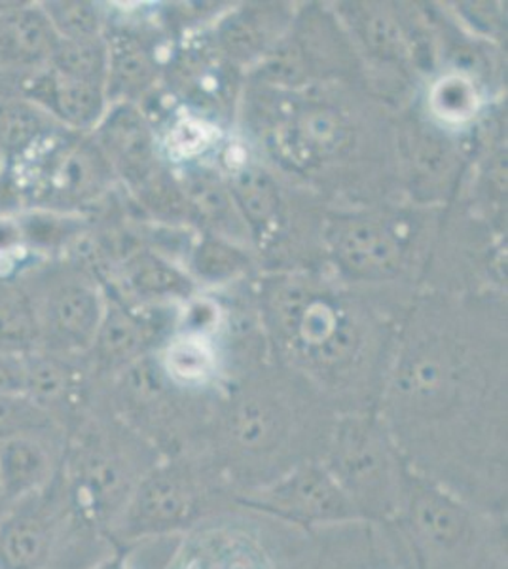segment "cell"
Here are the masks:
<instances>
[{"label":"cell","instance_id":"4fadbf2b","mask_svg":"<svg viewBox=\"0 0 508 569\" xmlns=\"http://www.w3.org/2000/svg\"><path fill=\"white\" fill-rule=\"evenodd\" d=\"M39 350V319L31 292L20 273L0 278V353L27 357Z\"/></svg>","mask_w":508,"mask_h":569},{"label":"cell","instance_id":"f546056e","mask_svg":"<svg viewBox=\"0 0 508 569\" xmlns=\"http://www.w3.org/2000/svg\"><path fill=\"white\" fill-rule=\"evenodd\" d=\"M20 91V80L8 77L4 72H0V98H7V96H13Z\"/></svg>","mask_w":508,"mask_h":569},{"label":"cell","instance_id":"7a4b0ae2","mask_svg":"<svg viewBox=\"0 0 508 569\" xmlns=\"http://www.w3.org/2000/svg\"><path fill=\"white\" fill-rule=\"evenodd\" d=\"M31 292L40 329V350L74 357L90 350L103 318L96 284L74 266L39 259L20 273Z\"/></svg>","mask_w":508,"mask_h":569},{"label":"cell","instance_id":"52a82bcc","mask_svg":"<svg viewBox=\"0 0 508 569\" xmlns=\"http://www.w3.org/2000/svg\"><path fill=\"white\" fill-rule=\"evenodd\" d=\"M58 37L40 2H7L0 8V72L23 80L50 63Z\"/></svg>","mask_w":508,"mask_h":569},{"label":"cell","instance_id":"ffe728a7","mask_svg":"<svg viewBox=\"0 0 508 569\" xmlns=\"http://www.w3.org/2000/svg\"><path fill=\"white\" fill-rule=\"evenodd\" d=\"M59 40L101 39V16L86 0H46L40 2Z\"/></svg>","mask_w":508,"mask_h":569},{"label":"cell","instance_id":"f1b7e54d","mask_svg":"<svg viewBox=\"0 0 508 569\" xmlns=\"http://www.w3.org/2000/svg\"><path fill=\"white\" fill-rule=\"evenodd\" d=\"M177 147L185 150V152L201 149V147H203V130H201L200 126L185 123L179 130Z\"/></svg>","mask_w":508,"mask_h":569},{"label":"cell","instance_id":"4dcf8cb0","mask_svg":"<svg viewBox=\"0 0 508 569\" xmlns=\"http://www.w3.org/2000/svg\"><path fill=\"white\" fill-rule=\"evenodd\" d=\"M91 569H128L123 566V560L120 557L107 558L104 562L97 563L96 568Z\"/></svg>","mask_w":508,"mask_h":569},{"label":"cell","instance_id":"30bf717a","mask_svg":"<svg viewBox=\"0 0 508 569\" xmlns=\"http://www.w3.org/2000/svg\"><path fill=\"white\" fill-rule=\"evenodd\" d=\"M67 131L42 107L20 93L0 98V163L12 169Z\"/></svg>","mask_w":508,"mask_h":569},{"label":"cell","instance_id":"277c9868","mask_svg":"<svg viewBox=\"0 0 508 569\" xmlns=\"http://www.w3.org/2000/svg\"><path fill=\"white\" fill-rule=\"evenodd\" d=\"M58 526L56 480L46 492L10 505L0 518V569L44 568L52 555Z\"/></svg>","mask_w":508,"mask_h":569},{"label":"cell","instance_id":"5bb4252c","mask_svg":"<svg viewBox=\"0 0 508 569\" xmlns=\"http://www.w3.org/2000/svg\"><path fill=\"white\" fill-rule=\"evenodd\" d=\"M93 142L107 163L122 169L123 176H137L149 162V133L136 110L128 107L117 109L104 118Z\"/></svg>","mask_w":508,"mask_h":569},{"label":"cell","instance_id":"cb8c5ba5","mask_svg":"<svg viewBox=\"0 0 508 569\" xmlns=\"http://www.w3.org/2000/svg\"><path fill=\"white\" fill-rule=\"evenodd\" d=\"M233 435L245 450H266L277 440L276 426L260 408H245L238 416Z\"/></svg>","mask_w":508,"mask_h":569},{"label":"cell","instance_id":"e0dca14e","mask_svg":"<svg viewBox=\"0 0 508 569\" xmlns=\"http://www.w3.org/2000/svg\"><path fill=\"white\" fill-rule=\"evenodd\" d=\"M150 63L136 40L120 37L109 46V67L104 91L114 98H128L147 84Z\"/></svg>","mask_w":508,"mask_h":569},{"label":"cell","instance_id":"6da1fadb","mask_svg":"<svg viewBox=\"0 0 508 569\" xmlns=\"http://www.w3.org/2000/svg\"><path fill=\"white\" fill-rule=\"evenodd\" d=\"M107 160L82 133L61 131L26 162L2 169L21 209L69 214L84 208L103 187Z\"/></svg>","mask_w":508,"mask_h":569},{"label":"cell","instance_id":"d4e9b609","mask_svg":"<svg viewBox=\"0 0 508 569\" xmlns=\"http://www.w3.org/2000/svg\"><path fill=\"white\" fill-rule=\"evenodd\" d=\"M236 194L252 220H266L273 211V192L265 177L257 171H245L238 177Z\"/></svg>","mask_w":508,"mask_h":569},{"label":"cell","instance_id":"2e32d148","mask_svg":"<svg viewBox=\"0 0 508 569\" xmlns=\"http://www.w3.org/2000/svg\"><path fill=\"white\" fill-rule=\"evenodd\" d=\"M50 69L61 72L64 77L84 80L91 84H107V67H109V46L103 39L93 40H59L53 48Z\"/></svg>","mask_w":508,"mask_h":569},{"label":"cell","instance_id":"3957f363","mask_svg":"<svg viewBox=\"0 0 508 569\" xmlns=\"http://www.w3.org/2000/svg\"><path fill=\"white\" fill-rule=\"evenodd\" d=\"M69 448L61 463L63 486L77 511L96 522L120 515L133 492L129 463L101 440H78Z\"/></svg>","mask_w":508,"mask_h":569},{"label":"cell","instance_id":"7c38bea8","mask_svg":"<svg viewBox=\"0 0 508 569\" xmlns=\"http://www.w3.org/2000/svg\"><path fill=\"white\" fill-rule=\"evenodd\" d=\"M71 359L44 350L23 357V395L44 410L61 429L64 416L77 407L78 378Z\"/></svg>","mask_w":508,"mask_h":569},{"label":"cell","instance_id":"9c48e42d","mask_svg":"<svg viewBox=\"0 0 508 569\" xmlns=\"http://www.w3.org/2000/svg\"><path fill=\"white\" fill-rule=\"evenodd\" d=\"M169 569H273V562L251 533L219 526L193 533Z\"/></svg>","mask_w":508,"mask_h":569},{"label":"cell","instance_id":"484cf974","mask_svg":"<svg viewBox=\"0 0 508 569\" xmlns=\"http://www.w3.org/2000/svg\"><path fill=\"white\" fill-rule=\"evenodd\" d=\"M300 332L303 340L311 346H327L336 335L335 313L327 306H311L300 318Z\"/></svg>","mask_w":508,"mask_h":569},{"label":"cell","instance_id":"9a60e30c","mask_svg":"<svg viewBox=\"0 0 508 569\" xmlns=\"http://www.w3.org/2000/svg\"><path fill=\"white\" fill-rule=\"evenodd\" d=\"M341 259L359 272H386L397 262L391 236L376 224H353L340 238Z\"/></svg>","mask_w":508,"mask_h":569},{"label":"cell","instance_id":"4316f807","mask_svg":"<svg viewBox=\"0 0 508 569\" xmlns=\"http://www.w3.org/2000/svg\"><path fill=\"white\" fill-rule=\"evenodd\" d=\"M26 365L23 357L0 353V395L23 393Z\"/></svg>","mask_w":508,"mask_h":569},{"label":"cell","instance_id":"44dd1931","mask_svg":"<svg viewBox=\"0 0 508 569\" xmlns=\"http://www.w3.org/2000/svg\"><path fill=\"white\" fill-rule=\"evenodd\" d=\"M61 427L23 393L0 395V442L18 435L56 431ZM63 431V429H61Z\"/></svg>","mask_w":508,"mask_h":569},{"label":"cell","instance_id":"7402d4cb","mask_svg":"<svg viewBox=\"0 0 508 569\" xmlns=\"http://www.w3.org/2000/svg\"><path fill=\"white\" fill-rule=\"evenodd\" d=\"M432 109L440 118L461 122L475 114L477 91L464 78H446L440 80L432 91Z\"/></svg>","mask_w":508,"mask_h":569},{"label":"cell","instance_id":"8992f818","mask_svg":"<svg viewBox=\"0 0 508 569\" xmlns=\"http://www.w3.org/2000/svg\"><path fill=\"white\" fill-rule=\"evenodd\" d=\"M61 433L40 431L0 442V490L8 507L46 492L58 480L64 453Z\"/></svg>","mask_w":508,"mask_h":569},{"label":"cell","instance_id":"ba28073f","mask_svg":"<svg viewBox=\"0 0 508 569\" xmlns=\"http://www.w3.org/2000/svg\"><path fill=\"white\" fill-rule=\"evenodd\" d=\"M18 93L42 107L63 130L82 136L101 122L107 98L103 86L64 77L50 67L23 78Z\"/></svg>","mask_w":508,"mask_h":569},{"label":"cell","instance_id":"1f68e13d","mask_svg":"<svg viewBox=\"0 0 508 569\" xmlns=\"http://www.w3.org/2000/svg\"><path fill=\"white\" fill-rule=\"evenodd\" d=\"M8 503L4 501V496H2V490H0V518L4 517V512H7Z\"/></svg>","mask_w":508,"mask_h":569},{"label":"cell","instance_id":"d6986e66","mask_svg":"<svg viewBox=\"0 0 508 569\" xmlns=\"http://www.w3.org/2000/svg\"><path fill=\"white\" fill-rule=\"evenodd\" d=\"M416 520L427 539L440 547L459 543L467 530V520L461 509H457L450 499L442 498L437 492H424L419 496L416 501Z\"/></svg>","mask_w":508,"mask_h":569},{"label":"cell","instance_id":"ac0fdd59","mask_svg":"<svg viewBox=\"0 0 508 569\" xmlns=\"http://www.w3.org/2000/svg\"><path fill=\"white\" fill-rule=\"evenodd\" d=\"M142 335L139 325L120 308L103 311L90 350H96L99 361L107 367L122 365L136 356L141 348Z\"/></svg>","mask_w":508,"mask_h":569},{"label":"cell","instance_id":"5b68a950","mask_svg":"<svg viewBox=\"0 0 508 569\" xmlns=\"http://www.w3.org/2000/svg\"><path fill=\"white\" fill-rule=\"evenodd\" d=\"M198 511V492L187 475L161 469L141 480L118 518L122 537L149 536L185 525Z\"/></svg>","mask_w":508,"mask_h":569},{"label":"cell","instance_id":"603a6c76","mask_svg":"<svg viewBox=\"0 0 508 569\" xmlns=\"http://www.w3.org/2000/svg\"><path fill=\"white\" fill-rule=\"evenodd\" d=\"M168 369L185 382L201 380L211 372V351L198 340H179L169 348Z\"/></svg>","mask_w":508,"mask_h":569},{"label":"cell","instance_id":"8fae6325","mask_svg":"<svg viewBox=\"0 0 508 569\" xmlns=\"http://www.w3.org/2000/svg\"><path fill=\"white\" fill-rule=\"evenodd\" d=\"M268 503L276 511L306 520H330L346 517L348 498L338 482L316 467L298 471L283 485L268 493Z\"/></svg>","mask_w":508,"mask_h":569},{"label":"cell","instance_id":"83f0119b","mask_svg":"<svg viewBox=\"0 0 508 569\" xmlns=\"http://www.w3.org/2000/svg\"><path fill=\"white\" fill-rule=\"evenodd\" d=\"M175 283L177 281H173V276L161 268H147L133 276V284L142 291H166V289H173Z\"/></svg>","mask_w":508,"mask_h":569}]
</instances>
